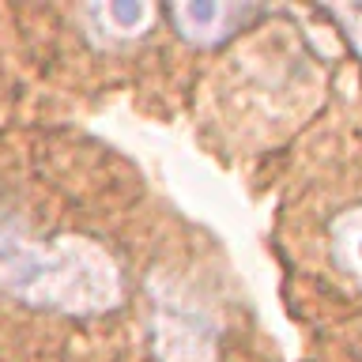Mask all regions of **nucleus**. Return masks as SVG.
<instances>
[{
	"instance_id": "f257e3e1",
	"label": "nucleus",
	"mask_w": 362,
	"mask_h": 362,
	"mask_svg": "<svg viewBox=\"0 0 362 362\" xmlns=\"http://www.w3.org/2000/svg\"><path fill=\"white\" fill-rule=\"evenodd\" d=\"M0 291L11 298L72 317H95L121 302V268L87 238L38 242L0 219Z\"/></svg>"
},
{
	"instance_id": "f03ea898",
	"label": "nucleus",
	"mask_w": 362,
	"mask_h": 362,
	"mask_svg": "<svg viewBox=\"0 0 362 362\" xmlns=\"http://www.w3.org/2000/svg\"><path fill=\"white\" fill-rule=\"evenodd\" d=\"M151 347L158 362H219V336L192 305L158 302L151 321Z\"/></svg>"
},
{
	"instance_id": "7ed1b4c3",
	"label": "nucleus",
	"mask_w": 362,
	"mask_h": 362,
	"mask_svg": "<svg viewBox=\"0 0 362 362\" xmlns=\"http://www.w3.org/2000/svg\"><path fill=\"white\" fill-rule=\"evenodd\" d=\"M260 11L249 4H223V0H185V4L170 8V23L181 38L197 45H219L230 34H238L249 19H257Z\"/></svg>"
},
{
	"instance_id": "20e7f679",
	"label": "nucleus",
	"mask_w": 362,
	"mask_h": 362,
	"mask_svg": "<svg viewBox=\"0 0 362 362\" xmlns=\"http://www.w3.org/2000/svg\"><path fill=\"white\" fill-rule=\"evenodd\" d=\"M87 23L95 27V38L106 42H132L147 30V23L155 19V11L147 4H132V0H121V4H90Z\"/></svg>"
},
{
	"instance_id": "39448f33",
	"label": "nucleus",
	"mask_w": 362,
	"mask_h": 362,
	"mask_svg": "<svg viewBox=\"0 0 362 362\" xmlns=\"http://www.w3.org/2000/svg\"><path fill=\"white\" fill-rule=\"evenodd\" d=\"M328 245H332V260L347 279L362 287V208H347L328 230Z\"/></svg>"
},
{
	"instance_id": "423d86ee",
	"label": "nucleus",
	"mask_w": 362,
	"mask_h": 362,
	"mask_svg": "<svg viewBox=\"0 0 362 362\" xmlns=\"http://www.w3.org/2000/svg\"><path fill=\"white\" fill-rule=\"evenodd\" d=\"M328 16L344 27V34L351 38V45H355L358 57H362V4H355V8H332Z\"/></svg>"
}]
</instances>
